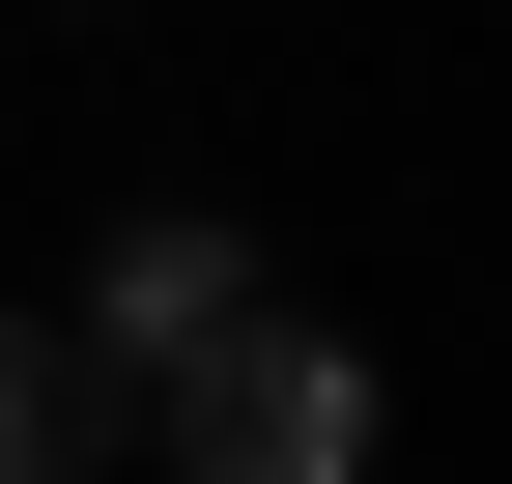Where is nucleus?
<instances>
[{"instance_id": "obj_2", "label": "nucleus", "mask_w": 512, "mask_h": 484, "mask_svg": "<svg viewBox=\"0 0 512 484\" xmlns=\"http://www.w3.org/2000/svg\"><path fill=\"white\" fill-rule=\"evenodd\" d=\"M228 314H256V228H228V200H143V228L86 257V314H57V371H86V399H143L171 342H228Z\"/></svg>"}, {"instance_id": "obj_3", "label": "nucleus", "mask_w": 512, "mask_h": 484, "mask_svg": "<svg viewBox=\"0 0 512 484\" xmlns=\"http://www.w3.org/2000/svg\"><path fill=\"white\" fill-rule=\"evenodd\" d=\"M86 428H114V399L57 371V314H0V484H86Z\"/></svg>"}, {"instance_id": "obj_1", "label": "nucleus", "mask_w": 512, "mask_h": 484, "mask_svg": "<svg viewBox=\"0 0 512 484\" xmlns=\"http://www.w3.org/2000/svg\"><path fill=\"white\" fill-rule=\"evenodd\" d=\"M143 428H171V484H370V342L256 285L228 342H171V371H143Z\"/></svg>"}]
</instances>
